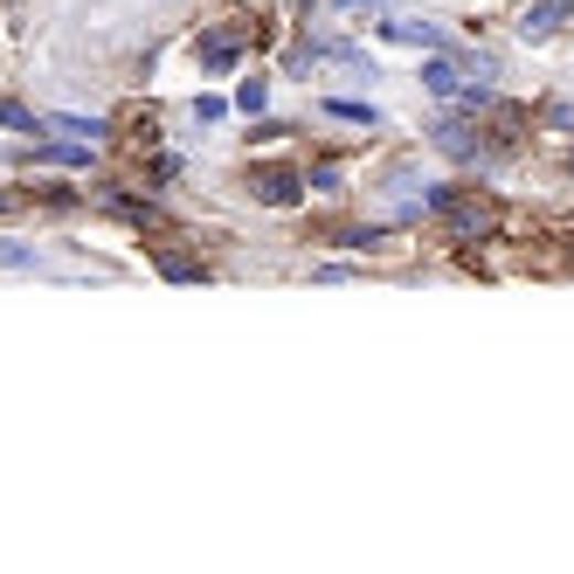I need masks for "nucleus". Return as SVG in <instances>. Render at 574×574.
<instances>
[{
    "instance_id": "8",
    "label": "nucleus",
    "mask_w": 574,
    "mask_h": 574,
    "mask_svg": "<svg viewBox=\"0 0 574 574\" xmlns=\"http://www.w3.org/2000/svg\"><path fill=\"white\" fill-rule=\"evenodd\" d=\"M35 160H49V167H84L91 146L84 139H49V146H35Z\"/></svg>"
},
{
    "instance_id": "4",
    "label": "nucleus",
    "mask_w": 574,
    "mask_h": 574,
    "mask_svg": "<svg viewBox=\"0 0 574 574\" xmlns=\"http://www.w3.org/2000/svg\"><path fill=\"white\" fill-rule=\"evenodd\" d=\"M249 188H256V201H264V208H291L305 180H298L291 167H256V180H249Z\"/></svg>"
},
{
    "instance_id": "5",
    "label": "nucleus",
    "mask_w": 574,
    "mask_h": 574,
    "mask_svg": "<svg viewBox=\"0 0 574 574\" xmlns=\"http://www.w3.org/2000/svg\"><path fill=\"white\" fill-rule=\"evenodd\" d=\"M567 14H574V0H533V8H527V21H519V35H527V42H546V35H554Z\"/></svg>"
},
{
    "instance_id": "6",
    "label": "nucleus",
    "mask_w": 574,
    "mask_h": 574,
    "mask_svg": "<svg viewBox=\"0 0 574 574\" xmlns=\"http://www.w3.org/2000/svg\"><path fill=\"white\" fill-rule=\"evenodd\" d=\"M42 132H56V139H84V146H97L104 139V118H42Z\"/></svg>"
},
{
    "instance_id": "9",
    "label": "nucleus",
    "mask_w": 574,
    "mask_h": 574,
    "mask_svg": "<svg viewBox=\"0 0 574 574\" xmlns=\"http://www.w3.org/2000/svg\"><path fill=\"white\" fill-rule=\"evenodd\" d=\"M381 35H387V42H415V49H436V42H443L429 21H381Z\"/></svg>"
},
{
    "instance_id": "1",
    "label": "nucleus",
    "mask_w": 574,
    "mask_h": 574,
    "mask_svg": "<svg viewBox=\"0 0 574 574\" xmlns=\"http://www.w3.org/2000/svg\"><path fill=\"white\" fill-rule=\"evenodd\" d=\"M429 208L450 222L457 243H478V236H491V228H499V208L478 201V194H457V188H429Z\"/></svg>"
},
{
    "instance_id": "14",
    "label": "nucleus",
    "mask_w": 574,
    "mask_h": 574,
    "mask_svg": "<svg viewBox=\"0 0 574 574\" xmlns=\"http://www.w3.org/2000/svg\"><path fill=\"white\" fill-rule=\"evenodd\" d=\"M222 111H228L222 97H201V104H194V118H201V125H222Z\"/></svg>"
},
{
    "instance_id": "11",
    "label": "nucleus",
    "mask_w": 574,
    "mask_h": 574,
    "mask_svg": "<svg viewBox=\"0 0 574 574\" xmlns=\"http://www.w3.org/2000/svg\"><path fill=\"white\" fill-rule=\"evenodd\" d=\"M236 104H243V111L256 118V111H264V104H270V76H243V91H236Z\"/></svg>"
},
{
    "instance_id": "2",
    "label": "nucleus",
    "mask_w": 574,
    "mask_h": 574,
    "mask_svg": "<svg viewBox=\"0 0 574 574\" xmlns=\"http://www.w3.org/2000/svg\"><path fill=\"white\" fill-rule=\"evenodd\" d=\"M194 63H201V70H215V76H222V70H236V63H243V35H236V29H208V35L194 42Z\"/></svg>"
},
{
    "instance_id": "12",
    "label": "nucleus",
    "mask_w": 574,
    "mask_h": 574,
    "mask_svg": "<svg viewBox=\"0 0 574 574\" xmlns=\"http://www.w3.org/2000/svg\"><path fill=\"white\" fill-rule=\"evenodd\" d=\"M0 125L8 132H42V118H29V104H14V97H0Z\"/></svg>"
},
{
    "instance_id": "7",
    "label": "nucleus",
    "mask_w": 574,
    "mask_h": 574,
    "mask_svg": "<svg viewBox=\"0 0 574 574\" xmlns=\"http://www.w3.org/2000/svg\"><path fill=\"white\" fill-rule=\"evenodd\" d=\"M423 84H429V97H464V70H457V63H443V56H436V63L423 70Z\"/></svg>"
},
{
    "instance_id": "13",
    "label": "nucleus",
    "mask_w": 574,
    "mask_h": 574,
    "mask_svg": "<svg viewBox=\"0 0 574 574\" xmlns=\"http://www.w3.org/2000/svg\"><path fill=\"white\" fill-rule=\"evenodd\" d=\"M0 270H35V249L29 243H0Z\"/></svg>"
},
{
    "instance_id": "3",
    "label": "nucleus",
    "mask_w": 574,
    "mask_h": 574,
    "mask_svg": "<svg viewBox=\"0 0 574 574\" xmlns=\"http://www.w3.org/2000/svg\"><path fill=\"white\" fill-rule=\"evenodd\" d=\"M429 139H436V152H450V160H485L478 125H464V118H443V125H429Z\"/></svg>"
},
{
    "instance_id": "10",
    "label": "nucleus",
    "mask_w": 574,
    "mask_h": 574,
    "mask_svg": "<svg viewBox=\"0 0 574 574\" xmlns=\"http://www.w3.org/2000/svg\"><path fill=\"white\" fill-rule=\"evenodd\" d=\"M326 111H332V118H347V125H368V132L381 125V111H374V104H353V97H332Z\"/></svg>"
}]
</instances>
